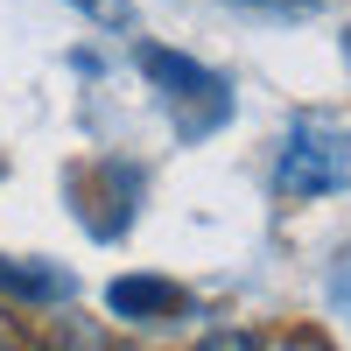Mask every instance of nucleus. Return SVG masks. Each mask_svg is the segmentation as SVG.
<instances>
[{
    "instance_id": "nucleus-1",
    "label": "nucleus",
    "mask_w": 351,
    "mask_h": 351,
    "mask_svg": "<svg viewBox=\"0 0 351 351\" xmlns=\"http://www.w3.org/2000/svg\"><path fill=\"white\" fill-rule=\"evenodd\" d=\"M141 77L162 92V106H169V120H176L183 141H204V134H218L232 120V84L218 71H204L197 56H176L162 43H141Z\"/></svg>"
},
{
    "instance_id": "nucleus-2",
    "label": "nucleus",
    "mask_w": 351,
    "mask_h": 351,
    "mask_svg": "<svg viewBox=\"0 0 351 351\" xmlns=\"http://www.w3.org/2000/svg\"><path fill=\"white\" fill-rule=\"evenodd\" d=\"M351 183V141L316 127V120H295L281 134V155H274V190L288 204H316V197H337Z\"/></svg>"
},
{
    "instance_id": "nucleus-3",
    "label": "nucleus",
    "mask_w": 351,
    "mask_h": 351,
    "mask_svg": "<svg viewBox=\"0 0 351 351\" xmlns=\"http://www.w3.org/2000/svg\"><path fill=\"white\" fill-rule=\"evenodd\" d=\"M141 190H148L141 162H120V155L77 162L64 176V197H71V211H77V225L92 232V239H120L134 225V211H141Z\"/></svg>"
},
{
    "instance_id": "nucleus-4",
    "label": "nucleus",
    "mask_w": 351,
    "mask_h": 351,
    "mask_svg": "<svg viewBox=\"0 0 351 351\" xmlns=\"http://www.w3.org/2000/svg\"><path fill=\"white\" fill-rule=\"evenodd\" d=\"M106 309L120 324H169V316L190 309V295L169 274H120V281H106Z\"/></svg>"
},
{
    "instance_id": "nucleus-5",
    "label": "nucleus",
    "mask_w": 351,
    "mask_h": 351,
    "mask_svg": "<svg viewBox=\"0 0 351 351\" xmlns=\"http://www.w3.org/2000/svg\"><path fill=\"white\" fill-rule=\"evenodd\" d=\"M0 295H14V302H71L77 295V281L64 267H49V260H14V253H0Z\"/></svg>"
},
{
    "instance_id": "nucleus-6",
    "label": "nucleus",
    "mask_w": 351,
    "mask_h": 351,
    "mask_svg": "<svg viewBox=\"0 0 351 351\" xmlns=\"http://www.w3.org/2000/svg\"><path fill=\"white\" fill-rule=\"evenodd\" d=\"M190 351H267V344H260L253 330H211V337H197Z\"/></svg>"
},
{
    "instance_id": "nucleus-7",
    "label": "nucleus",
    "mask_w": 351,
    "mask_h": 351,
    "mask_svg": "<svg viewBox=\"0 0 351 351\" xmlns=\"http://www.w3.org/2000/svg\"><path fill=\"white\" fill-rule=\"evenodd\" d=\"M71 8H84L92 21H106V28H127V21H134V8H127V0H71Z\"/></svg>"
},
{
    "instance_id": "nucleus-8",
    "label": "nucleus",
    "mask_w": 351,
    "mask_h": 351,
    "mask_svg": "<svg viewBox=\"0 0 351 351\" xmlns=\"http://www.w3.org/2000/svg\"><path fill=\"white\" fill-rule=\"evenodd\" d=\"M281 351H337V344H330L324 330H288V337H281Z\"/></svg>"
},
{
    "instance_id": "nucleus-9",
    "label": "nucleus",
    "mask_w": 351,
    "mask_h": 351,
    "mask_svg": "<svg viewBox=\"0 0 351 351\" xmlns=\"http://www.w3.org/2000/svg\"><path fill=\"white\" fill-rule=\"evenodd\" d=\"M330 295H337L344 316H351V253H344V267H337V281H330Z\"/></svg>"
},
{
    "instance_id": "nucleus-10",
    "label": "nucleus",
    "mask_w": 351,
    "mask_h": 351,
    "mask_svg": "<svg viewBox=\"0 0 351 351\" xmlns=\"http://www.w3.org/2000/svg\"><path fill=\"white\" fill-rule=\"evenodd\" d=\"M0 351H21V337L8 330V316H0Z\"/></svg>"
}]
</instances>
